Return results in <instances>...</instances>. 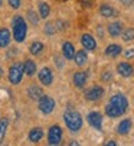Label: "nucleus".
I'll return each mask as SVG.
<instances>
[{"label": "nucleus", "instance_id": "obj_1", "mask_svg": "<svg viewBox=\"0 0 134 146\" xmlns=\"http://www.w3.org/2000/svg\"><path fill=\"white\" fill-rule=\"evenodd\" d=\"M28 33V25L22 16H16L13 19V38L16 42H23Z\"/></svg>", "mask_w": 134, "mask_h": 146}, {"label": "nucleus", "instance_id": "obj_2", "mask_svg": "<svg viewBox=\"0 0 134 146\" xmlns=\"http://www.w3.org/2000/svg\"><path fill=\"white\" fill-rule=\"evenodd\" d=\"M63 120H65V124L71 132H78L81 127H82V117L78 111L75 110H69L66 111L65 116H63Z\"/></svg>", "mask_w": 134, "mask_h": 146}, {"label": "nucleus", "instance_id": "obj_3", "mask_svg": "<svg viewBox=\"0 0 134 146\" xmlns=\"http://www.w3.org/2000/svg\"><path fill=\"white\" fill-rule=\"evenodd\" d=\"M23 72H25V65H22V64L12 65L9 70V81L12 84H19L22 78H23Z\"/></svg>", "mask_w": 134, "mask_h": 146}, {"label": "nucleus", "instance_id": "obj_4", "mask_svg": "<svg viewBox=\"0 0 134 146\" xmlns=\"http://www.w3.org/2000/svg\"><path fill=\"white\" fill-rule=\"evenodd\" d=\"M53 109H55V100L52 97H49V96L43 94L39 98V110L42 113H45V114H49V113L53 111Z\"/></svg>", "mask_w": 134, "mask_h": 146}, {"label": "nucleus", "instance_id": "obj_5", "mask_svg": "<svg viewBox=\"0 0 134 146\" xmlns=\"http://www.w3.org/2000/svg\"><path fill=\"white\" fill-rule=\"evenodd\" d=\"M62 140V129L59 126H52L48 133V143L49 145H59Z\"/></svg>", "mask_w": 134, "mask_h": 146}, {"label": "nucleus", "instance_id": "obj_6", "mask_svg": "<svg viewBox=\"0 0 134 146\" xmlns=\"http://www.w3.org/2000/svg\"><path fill=\"white\" fill-rule=\"evenodd\" d=\"M110 103L114 104V106H117L123 113H125V110H127V107H128V101H127V98H125L123 94H114L113 97H111Z\"/></svg>", "mask_w": 134, "mask_h": 146}, {"label": "nucleus", "instance_id": "obj_7", "mask_svg": "<svg viewBox=\"0 0 134 146\" xmlns=\"http://www.w3.org/2000/svg\"><path fill=\"white\" fill-rule=\"evenodd\" d=\"M86 119H88V123L91 124L92 127H95L97 130H101V127H102V116L98 111H91L86 116Z\"/></svg>", "mask_w": 134, "mask_h": 146}, {"label": "nucleus", "instance_id": "obj_8", "mask_svg": "<svg viewBox=\"0 0 134 146\" xmlns=\"http://www.w3.org/2000/svg\"><path fill=\"white\" fill-rule=\"evenodd\" d=\"M102 96H104V88L100 87V86H95V87H92V88H89V90L85 93V97H86V100H89V101H97V100H100Z\"/></svg>", "mask_w": 134, "mask_h": 146}, {"label": "nucleus", "instance_id": "obj_9", "mask_svg": "<svg viewBox=\"0 0 134 146\" xmlns=\"http://www.w3.org/2000/svg\"><path fill=\"white\" fill-rule=\"evenodd\" d=\"M39 81L42 82L43 86H51L52 81H53V75H52V71L49 68H42L39 71Z\"/></svg>", "mask_w": 134, "mask_h": 146}, {"label": "nucleus", "instance_id": "obj_10", "mask_svg": "<svg viewBox=\"0 0 134 146\" xmlns=\"http://www.w3.org/2000/svg\"><path fill=\"white\" fill-rule=\"evenodd\" d=\"M81 44H82V46H84L85 49H88V51H94V49L97 48L95 39H94L91 35H88V33H85V35L81 36Z\"/></svg>", "mask_w": 134, "mask_h": 146}, {"label": "nucleus", "instance_id": "obj_11", "mask_svg": "<svg viewBox=\"0 0 134 146\" xmlns=\"http://www.w3.org/2000/svg\"><path fill=\"white\" fill-rule=\"evenodd\" d=\"M117 71H118L120 75H123L125 78H128V77H131L134 74V68L128 64V62H121V64H118L117 65Z\"/></svg>", "mask_w": 134, "mask_h": 146}, {"label": "nucleus", "instance_id": "obj_12", "mask_svg": "<svg viewBox=\"0 0 134 146\" xmlns=\"http://www.w3.org/2000/svg\"><path fill=\"white\" fill-rule=\"evenodd\" d=\"M86 72H84V71H79V72H75V75H74V84H75V87H78V88H82L85 84H86Z\"/></svg>", "mask_w": 134, "mask_h": 146}, {"label": "nucleus", "instance_id": "obj_13", "mask_svg": "<svg viewBox=\"0 0 134 146\" xmlns=\"http://www.w3.org/2000/svg\"><path fill=\"white\" fill-rule=\"evenodd\" d=\"M62 54H63V56L66 59H72L75 56V48H74V45L71 42H65L62 45Z\"/></svg>", "mask_w": 134, "mask_h": 146}, {"label": "nucleus", "instance_id": "obj_14", "mask_svg": "<svg viewBox=\"0 0 134 146\" xmlns=\"http://www.w3.org/2000/svg\"><path fill=\"white\" fill-rule=\"evenodd\" d=\"M10 42V32L6 28L0 29V48H6Z\"/></svg>", "mask_w": 134, "mask_h": 146}, {"label": "nucleus", "instance_id": "obj_15", "mask_svg": "<svg viewBox=\"0 0 134 146\" xmlns=\"http://www.w3.org/2000/svg\"><path fill=\"white\" fill-rule=\"evenodd\" d=\"M105 113H107V116H110V117H118V116H123V114H124L117 106H114V104H111V103L107 104Z\"/></svg>", "mask_w": 134, "mask_h": 146}, {"label": "nucleus", "instance_id": "obj_16", "mask_svg": "<svg viewBox=\"0 0 134 146\" xmlns=\"http://www.w3.org/2000/svg\"><path fill=\"white\" fill-rule=\"evenodd\" d=\"M121 31H123V26L120 22H114L108 25V33L113 38H117L118 35H121Z\"/></svg>", "mask_w": 134, "mask_h": 146}, {"label": "nucleus", "instance_id": "obj_17", "mask_svg": "<svg viewBox=\"0 0 134 146\" xmlns=\"http://www.w3.org/2000/svg\"><path fill=\"white\" fill-rule=\"evenodd\" d=\"M130 130H131V120H130V119L123 120V121L118 124V127H117V132H118L120 135H127Z\"/></svg>", "mask_w": 134, "mask_h": 146}, {"label": "nucleus", "instance_id": "obj_18", "mask_svg": "<svg viewBox=\"0 0 134 146\" xmlns=\"http://www.w3.org/2000/svg\"><path fill=\"white\" fill-rule=\"evenodd\" d=\"M121 54V46L120 45H108L107 49H105V55L107 56H111V58H114V56H118Z\"/></svg>", "mask_w": 134, "mask_h": 146}, {"label": "nucleus", "instance_id": "obj_19", "mask_svg": "<svg viewBox=\"0 0 134 146\" xmlns=\"http://www.w3.org/2000/svg\"><path fill=\"white\" fill-rule=\"evenodd\" d=\"M42 136H43V132H42L40 127H35V129H32V130L29 132V140L33 142V143L39 142V140L42 139Z\"/></svg>", "mask_w": 134, "mask_h": 146}, {"label": "nucleus", "instance_id": "obj_20", "mask_svg": "<svg viewBox=\"0 0 134 146\" xmlns=\"http://www.w3.org/2000/svg\"><path fill=\"white\" fill-rule=\"evenodd\" d=\"M74 59H75V64H77V65H79V67L85 65V64H86V61H88L86 52H85V51L75 52V56H74Z\"/></svg>", "mask_w": 134, "mask_h": 146}, {"label": "nucleus", "instance_id": "obj_21", "mask_svg": "<svg viewBox=\"0 0 134 146\" xmlns=\"http://www.w3.org/2000/svg\"><path fill=\"white\" fill-rule=\"evenodd\" d=\"M28 94H29L30 98H33V100H39V98L43 96V91H42V88L33 86V87H30V88L28 90Z\"/></svg>", "mask_w": 134, "mask_h": 146}, {"label": "nucleus", "instance_id": "obj_22", "mask_svg": "<svg viewBox=\"0 0 134 146\" xmlns=\"http://www.w3.org/2000/svg\"><path fill=\"white\" fill-rule=\"evenodd\" d=\"M100 13L102 15V16H105V17H111V16H116V10L111 7L110 5H102L101 7H100Z\"/></svg>", "mask_w": 134, "mask_h": 146}, {"label": "nucleus", "instance_id": "obj_23", "mask_svg": "<svg viewBox=\"0 0 134 146\" xmlns=\"http://www.w3.org/2000/svg\"><path fill=\"white\" fill-rule=\"evenodd\" d=\"M39 15H40V17H48L49 15H51V7H49V5L48 3H45V2H40L39 3Z\"/></svg>", "mask_w": 134, "mask_h": 146}, {"label": "nucleus", "instance_id": "obj_24", "mask_svg": "<svg viewBox=\"0 0 134 146\" xmlns=\"http://www.w3.org/2000/svg\"><path fill=\"white\" fill-rule=\"evenodd\" d=\"M25 72H26L29 77H32V75L36 72V64H35L33 61L28 59V61L25 62Z\"/></svg>", "mask_w": 134, "mask_h": 146}, {"label": "nucleus", "instance_id": "obj_25", "mask_svg": "<svg viewBox=\"0 0 134 146\" xmlns=\"http://www.w3.org/2000/svg\"><path fill=\"white\" fill-rule=\"evenodd\" d=\"M7 124H9V120L6 117L0 119V143H2L5 135H6V130H7Z\"/></svg>", "mask_w": 134, "mask_h": 146}, {"label": "nucleus", "instance_id": "obj_26", "mask_svg": "<svg viewBox=\"0 0 134 146\" xmlns=\"http://www.w3.org/2000/svg\"><path fill=\"white\" fill-rule=\"evenodd\" d=\"M42 49H43V44H42V42H33V44L30 45V48H29L30 54H33V55L40 54V52H42Z\"/></svg>", "mask_w": 134, "mask_h": 146}, {"label": "nucleus", "instance_id": "obj_27", "mask_svg": "<svg viewBox=\"0 0 134 146\" xmlns=\"http://www.w3.org/2000/svg\"><path fill=\"white\" fill-rule=\"evenodd\" d=\"M133 39H134V29L133 28H127L123 32V40L128 42V40H133Z\"/></svg>", "mask_w": 134, "mask_h": 146}, {"label": "nucleus", "instance_id": "obj_28", "mask_svg": "<svg viewBox=\"0 0 134 146\" xmlns=\"http://www.w3.org/2000/svg\"><path fill=\"white\" fill-rule=\"evenodd\" d=\"M28 17L30 20V23H33V25H38L39 23V17H38V15L33 10H28Z\"/></svg>", "mask_w": 134, "mask_h": 146}, {"label": "nucleus", "instance_id": "obj_29", "mask_svg": "<svg viewBox=\"0 0 134 146\" xmlns=\"http://www.w3.org/2000/svg\"><path fill=\"white\" fill-rule=\"evenodd\" d=\"M55 31H56V26H53V23H48L46 26H45V32L49 33V35H52Z\"/></svg>", "mask_w": 134, "mask_h": 146}, {"label": "nucleus", "instance_id": "obj_30", "mask_svg": "<svg viewBox=\"0 0 134 146\" xmlns=\"http://www.w3.org/2000/svg\"><path fill=\"white\" fill-rule=\"evenodd\" d=\"M7 2H9L10 7H13V9H19V6H20V0H7Z\"/></svg>", "mask_w": 134, "mask_h": 146}, {"label": "nucleus", "instance_id": "obj_31", "mask_svg": "<svg viewBox=\"0 0 134 146\" xmlns=\"http://www.w3.org/2000/svg\"><path fill=\"white\" fill-rule=\"evenodd\" d=\"M124 56H125V58H134V48L125 49V51H124Z\"/></svg>", "mask_w": 134, "mask_h": 146}, {"label": "nucleus", "instance_id": "obj_32", "mask_svg": "<svg viewBox=\"0 0 134 146\" xmlns=\"http://www.w3.org/2000/svg\"><path fill=\"white\" fill-rule=\"evenodd\" d=\"M81 3L84 7H91L92 3H94V0H81Z\"/></svg>", "mask_w": 134, "mask_h": 146}, {"label": "nucleus", "instance_id": "obj_33", "mask_svg": "<svg viewBox=\"0 0 134 146\" xmlns=\"http://www.w3.org/2000/svg\"><path fill=\"white\" fill-rule=\"evenodd\" d=\"M110 78H111V74H110V71H107V72L102 75V80H104V81H107V80H110Z\"/></svg>", "mask_w": 134, "mask_h": 146}, {"label": "nucleus", "instance_id": "obj_34", "mask_svg": "<svg viewBox=\"0 0 134 146\" xmlns=\"http://www.w3.org/2000/svg\"><path fill=\"white\" fill-rule=\"evenodd\" d=\"M105 145H107V146H116V145H117V143H116V142H114V140H110V142H107V143H105Z\"/></svg>", "mask_w": 134, "mask_h": 146}, {"label": "nucleus", "instance_id": "obj_35", "mask_svg": "<svg viewBox=\"0 0 134 146\" xmlns=\"http://www.w3.org/2000/svg\"><path fill=\"white\" fill-rule=\"evenodd\" d=\"M121 2H123L124 5H128V3H131V2H133V0H121Z\"/></svg>", "mask_w": 134, "mask_h": 146}, {"label": "nucleus", "instance_id": "obj_36", "mask_svg": "<svg viewBox=\"0 0 134 146\" xmlns=\"http://www.w3.org/2000/svg\"><path fill=\"white\" fill-rule=\"evenodd\" d=\"M2 75H3V71H2V68H0V78H2Z\"/></svg>", "mask_w": 134, "mask_h": 146}, {"label": "nucleus", "instance_id": "obj_37", "mask_svg": "<svg viewBox=\"0 0 134 146\" xmlns=\"http://www.w3.org/2000/svg\"><path fill=\"white\" fill-rule=\"evenodd\" d=\"M0 5H2V0H0Z\"/></svg>", "mask_w": 134, "mask_h": 146}, {"label": "nucleus", "instance_id": "obj_38", "mask_svg": "<svg viewBox=\"0 0 134 146\" xmlns=\"http://www.w3.org/2000/svg\"><path fill=\"white\" fill-rule=\"evenodd\" d=\"M62 2H63V0H62Z\"/></svg>", "mask_w": 134, "mask_h": 146}]
</instances>
